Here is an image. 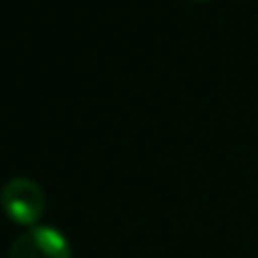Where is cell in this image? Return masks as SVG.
Masks as SVG:
<instances>
[{
  "label": "cell",
  "mask_w": 258,
  "mask_h": 258,
  "mask_svg": "<svg viewBox=\"0 0 258 258\" xmlns=\"http://www.w3.org/2000/svg\"><path fill=\"white\" fill-rule=\"evenodd\" d=\"M8 258H73L63 233L53 228H30L15 238Z\"/></svg>",
  "instance_id": "2"
},
{
  "label": "cell",
  "mask_w": 258,
  "mask_h": 258,
  "mask_svg": "<svg viewBox=\"0 0 258 258\" xmlns=\"http://www.w3.org/2000/svg\"><path fill=\"white\" fill-rule=\"evenodd\" d=\"M3 213L20 226H33L45 211V193L30 178H13L0 190Z\"/></svg>",
  "instance_id": "1"
}]
</instances>
